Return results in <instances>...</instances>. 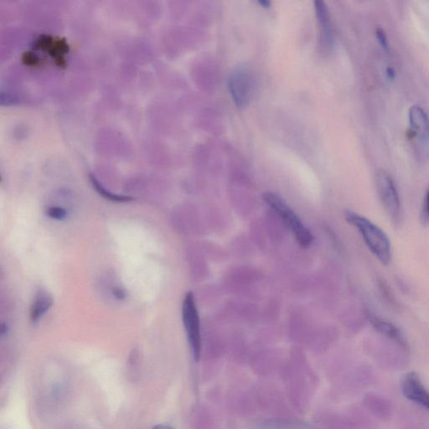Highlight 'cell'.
<instances>
[{
    "label": "cell",
    "mask_w": 429,
    "mask_h": 429,
    "mask_svg": "<svg viewBox=\"0 0 429 429\" xmlns=\"http://www.w3.org/2000/svg\"><path fill=\"white\" fill-rule=\"evenodd\" d=\"M344 217L347 222L359 231L371 252L383 264H389L392 260V246L387 234L373 222L362 214L346 210Z\"/></svg>",
    "instance_id": "1"
},
{
    "label": "cell",
    "mask_w": 429,
    "mask_h": 429,
    "mask_svg": "<svg viewBox=\"0 0 429 429\" xmlns=\"http://www.w3.org/2000/svg\"><path fill=\"white\" fill-rule=\"evenodd\" d=\"M263 200L275 213L280 217L285 226L291 231L295 239L303 247H309L312 244L314 237L310 230L303 224L300 217L289 206L279 195L272 192L265 193Z\"/></svg>",
    "instance_id": "2"
},
{
    "label": "cell",
    "mask_w": 429,
    "mask_h": 429,
    "mask_svg": "<svg viewBox=\"0 0 429 429\" xmlns=\"http://www.w3.org/2000/svg\"><path fill=\"white\" fill-rule=\"evenodd\" d=\"M376 188L380 201L387 216L396 225L402 222V205L394 180L385 170H379L376 175Z\"/></svg>",
    "instance_id": "3"
},
{
    "label": "cell",
    "mask_w": 429,
    "mask_h": 429,
    "mask_svg": "<svg viewBox=\"0 0 429 429\" xmlns=\"http://www.w3.org/2000/svg\"><path fill=\"white\" fill-rule=\"evenodd\" d=\"M182 316L191 353L194 360L198 362L201 352L200 318L195 298L191 292H189L185 295V300L183 302Z\"/></svg>",
    "instance_id": "4"
},
{
    "label": "cell",
    "mask_w": 429,
    "mask_h": 429,
    "mask_svg": "<svg viewBox=\"0 0 429 429\" xmlns=\"http://www.w3.org/2000/svg\"><path fill=\"white\" fill-rule=\"evenodd\" d=\"M254 78L247 68H237L230 75V94L236 106L240 108L249 104L254 93Z\"/></svg>",
    "instance_id": "5"
},
{
    "label": "cell",
    "mask_w": 429,
    "mask_h": 429,
    "mask_svg": "<svg viewBox=\"0 0 429 429\" xmlns=\"http://www.w3.org/2000/svg\"><path fill=\"white\" fill-rule=\"evenodd\" d=\"M402 394L407 399L419 404L429 411V391L416 372H408L402 380Z\"/></svg>",
    "instance_id": "6"
},
{
    "label": "cell",
    "mask_w": 429,
    "mask_h": 429,
    "mask_svg": "<svg viewBox=\"0 0 429 429\" xmlns=\"http://www.w3.org/2000/svg\"><path fill=\"white\" fill-rule=\"evenodd\" d=\"M411 137L421 145L429 144V116L420 106H413L408 112Z\"/></svg>",
    "instance_id": "7"
},
{
    "label": "cell",
    "mask_w": 429,
    "mask_h": 429,
    "mask_svg": "<svg viewBox=\"0 0 429 429\" xmlns=\"http://www.w3.org/2000/svg\"><path fill=\"white\" fill-rule=\"evenodd\" d=\"M315 13L321 31V42L330 45L333 42L331 20L324 0H314Z\"/></svg>",
    "instance_id": "8"
},
{
    "label": "cell",
    "mask_w": 429,
    "mask_h": 429,
    "mask_svg": "<svg viewBox=\"0 0 429 429\" xmlns=\"http://www.w3.org/2000/svg\"><path fill=\"white\" fill-rule=\"evenodd\" d=\"M368 315H369L368 316L369 320L376 330L383 334L384 336L397 342L400 345L407 347V340L405 339L404 335L397 326H395L394 324L387 320H383L382 318L377 317V315H371V314Z\"/></svg>",
    "instance_id": "9"
},
{
    "label": "cell",
    "mask_w": 429,
    "mask_h": 429,
    "mask_svg": "<svg viewBox=\"0 0 429 429\" xmlns=\"http://www.w3.org/2000/svg\"><path fill=\"white\" fill-rule=\"evenodd\" d=\"M53 305V299L48 293L40 291L35 298V302L31 307L30 317L32 321H36L47 312Z\"/></svg>",
    "instance_id": "10"
},
{
    "label": "cell",
    "mask_w": 429,
    "mask_h": 429,
    "mask_svg": "<svg viewBox=\"0 0 429 429\" xmlns=\"http://www.w3.org/2000/svg\"><path fill=\"white\" fill-rule=\"evenodd\" d=\"M420 222L424 227L429 225V189L425 194L420 210Z\"/></svg>",
    "instance_id": "11"
},
{
    "label": "cell",
    "mask_w": 429,
    "mask_h": 429,
    "mask_svg": "<svg viewBox=\"0 0 429 429\" xmlns=\"http://www.w3.org/2000/svg\"><path fill=\"white\" fill-rule=\"evenodd\" d=\"M376 36H377V40H378L382 47L384 48L385 50H387L388 49V42H387V35L385 34L383 30L377 29L376 30Z\"/></svg>",
    "instance_id": "12"
},
{
    "label": "cell",
    "mask_w": 429,
    "mask_h": 429,
    "mask_svg": "<svg viewBox=\"0 0 429 429\" xmlns=\"http://www.w3.org/2000/svg\"><path fill=\"white\" fill-rule=\"evenodd\" d=\"M112 294H113L115 297L117 298V300H124L125 297H126V294H125L124 290L119 287L114 288L112 290Z\"/></svg>",
    "instance_id": "13"
},
{
    "label": "cell",
    "mask_w": 429,
    "mask_h": 429,
    "mask_svg": "<svg viewBox=\"0 0 429 429\" xmlns=\"http://www.w3.org/2000/svg\"><path fill=\"white\" fill-rule=\"evenodd\" d=\"M262 8H269L271 6V0H257Z\"/></svg>",
    "instance_id": "14"
},
{
    "label": "cell",
    "mask_w": 429,
    "mask_h": 429,
    "mask_svg": "<svg viewBox=\"0 0 429 429\" xmlns=\"http://www.w3.org/2000/svg\"><path fill=\"white\" fill-rule=\"evenodd\" d=\"M387 78L391 79V80H393L395 78V76H396V73H395V70L392 67H388L387 70Z\"/></svg>",
    "instance_id": "15"
}]
</instances>
